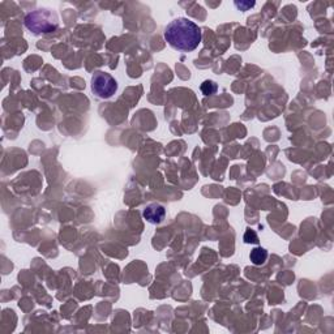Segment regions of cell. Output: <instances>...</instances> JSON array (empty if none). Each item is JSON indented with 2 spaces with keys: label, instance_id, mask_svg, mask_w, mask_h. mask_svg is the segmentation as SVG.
Instances as JSON below:
<instances>
[{
  "label": "cell",
  "instance_id": "obj_5",
  "mask_svg": "<svg viewBox=\"0 0 334 334\" xmlns=\"http://www.w3.org/2000/svg\"><path fill=\"white\" fill-rule=\"evenodd\" d=\"M249 259L255 265H263L268 259V251L265 248H261V247L252 249L251 255H249Z\"/></svg>",
  "mask_w": 334,
  "mask_h": 334
},
{
  "label": "cell",
  "instance_id": "obj_1",
  "mask_svg": "<svg viewBox=\"0 0 334 334\" xmlns=\"http://www.w3.org/2000/svg\"><path fill=\"white\" fill-rule=\"evenodd\" d=\"M165 39L175 50L189 53L201 43V29L189 18H176L167 25Z\"/></svg>",
  "mask_w": 334,
  "mask_h": 334
},
{
  "label": "cell",
  "instance_id": "obj_4",
  "mask_svg": "<svg viewBox=\"0 0 334 334\" xmlns=\"http://www.w3.org/2000/svg\"><path fill=\"white\" fill-rule=\"evenodd\" d=\"M144 218H145L148 222L153 224L161 223L162 221L165 220V216H166V210L162 205L160 204H150L144 209V213H142Z\"/></svg>",
  "mask_w": 334,
  "mask_h": 334
},
{
  "label": "cell",
  "instance_id": "obj_8",
  "mask_svg": "<svg viewBox=\"0 0 334 334\" xmlns=\"http://www.w3.org/2000/svg\"><path fill=\"white\" fill-rule=\"evenodd\" d=\"M235 5H236V7H239L240 8V9H242V11H247V9H248V8H252V7H255V3H244V1H240V3H239V1H236V3H235Z\"/></svg>",
  "mask_w": 334,
  "mask_h": 334
},
{
  "label": "cell",
  "instance_id": "obj_7",
  "mask_svg": "<svg viewBox=\"0 0 334 334\" xmlns=\"http://www.w3.org/2000/svg\"><path fill=\"white\" fill-rule=\"evenodd\" d=\"M244 240L245 243H259V238H257L256 232L253 231V230H251V228H248L247 231H245L244 234Z\"/></svg>",
  "mask_w": 334,
  "mask_h": 334
},
{
  "label": "cell",
  "instance_id": "obj_6",
  "mask_svg": "<svg viewBox=\"0 0 334 334\" xmlns=\"http://www.w3.org/2000/svg\"><path fill=\"white\" fill-rule=\"evenodd\" d=\"M218 85L214 81H204L203 85H201V92H203L204 96H212L214 93L217 92Z\"/></svg>",
  "mask_w": 334,
  "mask_h": 334
},
{
  "label": "cell",
  "instance_id": "obj_2",
  "mask_svg": "<svg viewBox=\"0 0 334 334\" xmlns=\"http://www.w3.org/2000/svg\"><path fill=\"white\" fill-rule=\"evenodd\" d=\"M59 25V17L56 12L49 8H39L30 12L25 17V26L34 34L51 33Z\"/></svg>",
  "mask_w": 334,
  "mask_h": 334
},
{
  "label": "cell",
  "instance_id": "obj_3",
  "mask_svg": "<svg viewBox=\"0 0 334 334\" xmlns=\"http://www.w3.org/2000/svg\"><path fill=\"white\" fill-rule=\"evenodd\" d=\"M117 90V82L110 73L98 71L92 77V92L98 98L107 100L114 96Z\"/></svg>",
  "mask_w": 334,
  "mask_h": 334
}]
</instances>
